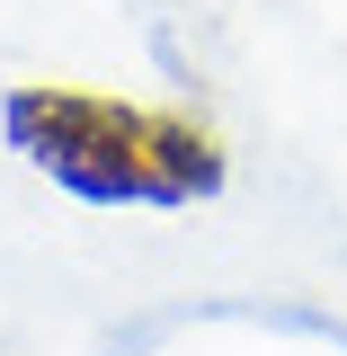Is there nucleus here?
I'll return each instance as SVG.
<instances>
[{"label": "nucleus", "mask_w": 347, "mask_h": 356, "mask_svg": "<svg viewBox=\"0 0 347 356\" xmlns=\"http://www.w3.org/2000/svg\"><path fill=\"white\" fill-rule=\"evenodd\" d=\"M0 134L36 178H54L81 205H116V214H187L214 205L232 187V152L214 125L178 116V107H143V98H107V89L72 81H18L0 98Z\"/></svg>", "instance_id": "obj_1"}]
</instances>
